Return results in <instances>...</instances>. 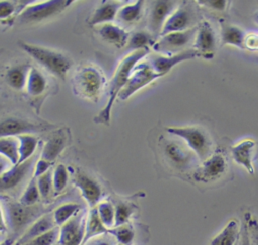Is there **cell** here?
Listing matches in <instances>:
<instances>
[{
    "label": "cell",
    "instance_id": "cell-1",
    "mask_svg": "<svg viewBox=\"0 0 258 245\" xmlns=\"http://www.w3.org/2000/svg\"><path fill=\"white\" fill-rule=\"evenodd\" d=\"M148 52H149V48H143V49L131 51V53H129L126 57H124L121 60L109 85L108 101L105 107L103 108V110L94 119L96 123L105 124V125L110 124L111 111L116 98L119 96L120 92L126 86L128 79L130 77V74L134 69V67L138 64L139 60H141L145 55H147Z\"/></svg>",
    "mask_w": 258,
    "mask_h": 245
},
{
    "label": "cell",
    "instance_id": "cell-2",
    "mask_svg": "<svg viewBox=\"0 0 258 245\" xmlns=\"http://www.w3.org/2000/svg\"><path fill=\"white\" fill-rule=\"evenodd\" d=\"M160 139V150L165 162L179 172H192L201 163L198 156L177 136Z\"/></svg>",
    "mask_w": 258,
    "mask_h": 245
},
{
    "label": "cell",
    "instance_id": "cell-3",
    "mask_svg": "<svg viewBox=\"0 0 258 245\" xmlns=\"http://www.w3.org/2000/svg\"><path fill=\"white\" fill-rule=\"evenodd\" d=\"M18 45L32 58L58 78L64 79L72 67L71 59L60 52L23 41H18Z\"/></svg>",
    "mask_w": 258,
    "mask_h": 245
},
{
    "label": "cell",
    "instance_id": "cell-4",
    "mask_svg": "<svg viewBox=\"0 0 258 245\" xmlns=\"http://www.w3.org/2000/svg\"><path fill=\"white\" fill-rule=\"evenodd\" d=\"M166 131L182 139L188 148L203 162L213 154V143L208 132L200 126H181L167 127Z\"/></svg>",
    "mask_w": 258,
    "mask_h": 245
},
{
    "label": "cell",
    "instance_id": "cell-5",
    "mask_svg": "<svg viewBox=\"0 0 258 245\" xmlns=\"http://www.w3.org/2000/svg\"><path fill=\"white\" fill-rule=\"evenodd\" d=\"M73 91L75 95L90 101H97L105 85L102 73L91 66L83 67L74 75Z\"/></svg>",
    "mask_w": 258,
    "mask_h": 245
},
{
    "label": "cell",
    "instance_id": "cell-6",
    "mask_svg": "<svg viewBox=\"0 0 258 245\" xmlns=\"http://www.w3.org/2000/svg\"><path fill=\"white\" fill-rule=\"evenodd\" d=\"M72 2L73 1L71 0H49L28 5L21 10L20 14L16 18V21L19 24L39 22L61 12L68 6H70Z\"/></svg>",
    "mask_w": 258,
    "mask_h": 245
},
{
    "label": "cell",
    "instance_id": "cell-7",
    "mask_svg": "<svg viewBox=\"0 0 258 245\" xmlns=\"http://www.w3.org/2000/svg\"><path fill=\"white\" fill-rule=\"evenodd\" d=\"M197 19L198 17L194 4H190L189 2H182V4H179L165 21L160 32V36L192 28L197 26L195 25Z\"/></svg>",
    "mask_w": 258,
    "mask_h": 245
},
{
    "label": "cell",
    "instance_id": "cell-8",
    "mask_svg": "<svg viewBox=\"0 0 258 245\" xmlns=\"http://www.w3.org/2000/svg\"><path fill=\"white\" fill-rule=\"evenodd\" d=\"M228 162L220 151H215L191 172V177L198 182H211L219 179L227 171Z\"/></svg>",
    "mask_w": 258,
    "mask_h": 245
},
{
    "label": "cell",
    "instance_id": "cell-9",
    "mask_svg": "<svg viewBox=\"0 0 258 245\" xmlns=\"http://www.w3.org/2000/svg\"><path fill=\"white\" fill-rule=\"evenodd\" d=\"M162 77L157 74L149 63L137 64L132 70L126 86L120 92L118 98L121 100H127L134 93L152 83L154 80Z\"/></svg>",
    "mask_w": 258,
    "mask_h": 245
},
{
    "label": "cell",
    "instance_id": "cell-10",
    "mask_svg": "<svg viewBox=\"0 0 258 245\" xmlns=\"http://www.w3.org/2000/svg\"><path fill=\"white\" fill-rule=\"evenodd\" d=\"M198 25L184 31L171 32L160 36V38L154 43L153 48L155 51L165 53L166 55L174 54L184 50L183 48L189 44L196 37Z\"/></svg>",
    "mask_w": 258,
    "mask_h": 245
},
{
    "label": "cell",
    "instance_id": "cell-11",
    "mask_svg": "<svg viewBox=\"0 0 258 245\" xmlns=\"http://www.w3.org/2000/svg\"><path fill=\"white\" fill-rule=\"evenodd\" d=\"M192 48L198 52L199 56L205 59L214 57L217 48V37L213 26L208 20L199 22Z\"/></svg>",
    "mask_w": 258,
    "mask_h": 245
},
{
    "label": "cell",
    "instance_id": "cell-12",
    "mask_svg": "<svg viewBox=\"0 0 258 245\" xmlns=\"http://www.w3.org/2000/svg\"><path fill=\"white\" fill-rule=\"evenodd\" d=\"M86 217L84 213H78L61 227H59L58 245H82L85 236Z\"/></svg>",
    "mask_w": 258,
    "mask_h": 245
},
{
    "label": "cell",
    "instance_id": "cell-13",
    "mask_svg": "<svg viewBox=\"0 0 258 245\" xmlns=\"http://www.w3.org/2000/svg\"><path fill=\"white\" fill-rule=\"evenodd\" d=\"M74 183L80 190L89 207L91 209L97 207L102 198V188L98 181L85 171L78 169L74 175Z\"/></svg>",
    "mask_w": 258,
    "mask_h": 245
},
{
    "label": "cell",
    "instance_id": "cell-14",
    "mask_svg": "<svg viewBox=\"0 0 258 245\" xmlns=\"http://www.w3.org/2000/svg\"><path fill=\"white\" fill-rule=\"evenodd\" d=\"M176 9V2L174 1H154L151 5L149 18H148V27L150 33L155 38L160 36L162 27L170 16V14Z\"/></svg>",
    "mask_w": 258,
    "mask_h": 245
},
{
    "label": "cell",
    "instance_id": "cell-15",
    "mask_svg": "<svg viewBox=\"0 0 258 245\" xmlns=\"http://www.w3.org/2000/svg\"><path fill=\"white\" fill-rule=\"evenodd\" d=\"M49 126L41 125L18 118H7L0 122V138L13 137L23 134L40 132L48 129Z\"/></svg>",
    "mask_w": 258,
    "mask_h": 245
},
{
    "label": "cell",
    "instance_id": "cell-16",
    "mask_svg": "<svg viewBox=\"0 0 258 245\" xmlns=\"http://www.w3.org/2000/svg\"><path fill=\"white\" fill-rule=\"evenodd\" d=\"M197 56H199L198 52L194 48H189L170 55H154L150 59L149 64L157 74L164 76L177 64Z\"/></svg>",
    "mask_w": 258,
    "mask_h": 245
},
{
    "label": "cell",
    "instance_id": "cell-17",
    "mask_svg": "<svg viewBox=\"0 0 258 245\" xmlns=\"http://www.w3.org/2000/svg\"><path fill=\"white\" fill-rule=\"evenodd\" d=\"M257 143L253 139H244L230 147L233 160L239 165L246 168L250 174L255 173L253 159Z\"/></svg>",
    "mask_w": 258,
    "mask_h": 245
},
{
    "label": "cell",
    "instance_id": "cell-18",
    "mask_svg": "<svg viewBox=\"0 0 258 245\" xmlns=\"http://www.w3.org/2000/svg\"><path fill=\"white\" fill-rule=\"evenodd\" d=\"M5 213L7 223L14 232L19 231L32 217L30 207L23 206L20 202L17 203L8 199L5 201Z\"/></svg>",
    "mask_w": 258,
    "mask_h": 245
},
{
    "label": "cell",
    "instance_id": "cell-19",
    "mask_svg": "<svg viewBox=\"0 0 258 245\" xmlns=\"http://www.w3.org/2000/svg\"><path fill=\"white\" fill-rule=\"evenodd\" d=\"M33 161L34 156L30 157L22 163L13 165L12 168L8 169L7 171H4L0 175V193L11 190L18 186L30 170Z\"/></svg>",
    "mask_w": 258,
    "mask_h": 245
},
{
    "label": "cell",
    "instance_id": "cell-20",
    "mask_svg": "<svg viewBox=\"0 0 258 245\" xmlns=\"http://www.w3.org/2000/svg\"><path fill=\"white\" fill-rule=\"evenodd\" d=\"M55 226L53 216L52 215H44L37 219L18 239L15 245H23L28 241L46 233L47 231L53 229Z\"/></svg>",
    "mask_w": 258,
    "mask_h": 245
},
{
    "label": "cell",
    "instance_id": "cell-21",
    "mask_svg": "<svg viewBox=\"0 0 258 245\" xmlns=\"http://www.w3.org/2000/svg\"><path fill=\"white\" fill-rule=\"evenodd\" d=\"M67 141L68 137L61 130L51 134L43 145L40 158L52 162L63 150Z\"/></svg>",
    "mask_w": 258,
    "mask_h": 245
},
{
    "label": "cell",
    "instance_id": "cell-22",
    "mask_svg": "<svg viewBox=\"0 0 258 245\" xmlns=\"http://www.w3.org/2000/svg\"><path fill=\"white\" fill-rule=\"evenodd\" d=\"M221 41L223 45H234L239 48H245L246 35L238 26L232 25L225 20H220Z\"/></svg>",
    "mask_w": 258,
    "mask_h": 245
},
{
    "label": "cell",
    "instance_id": "cell-23",
    "mask_svg": "<svg viewBox=\"0 0 258 245\" xmlns=\"http://www.w3.org/2000/svg\"><path fill=\"white\" fill-rule=\"evenodd\" d=\"M99 34L105 41L115 45L118 48L125 46L129 40L128 32L120 26L112 23L103 24L99 29Z\"/></svg>",
    "mask_w": 258,
    "mask_h": 245
},
{
    "label": "cell",
    "instance_id": "cell-24",
    "mask_svg": "<svg viewBox=\"0 0 258 245\" xmlns=\"http://www.w3.org/2000/svg\"><path fill=\"white\" fill-rule=\"evenodd\" d=\"M240 230L239 222L232 219L224 229L211 240L210 245H235L239 240Z\"/></svg>",
    "mask_w": 258,
    "mask_h": 245
},
{
    "label": "cell",
    "instance_id": "cell-25",
    "mask_svg": "<svg viewBox=\"0 0 258 245\" xmlns=\"http://www.w3.org/2000/svg\"><path fill=\"white\" fill-rule=\"evenodd\" d=\"M108 233V229L103 225L98 212L97 208H92L88 214L86 220V227H85V236L82 245H85L89 240L101 236L103 234Z\"/></svg>",
    "mask_w": 258,
    "mask_h": 245
},
{
    "label": "cell",
    "instance_id": "cell-26",
    "mask_svg": "<svg viewBox=\"0 0 258 245\" xmlns=\"http://www.w3.org/2000/svg\"><path fill=\"white\" fill-rule=\"evenodd\" d=\"M120 4L116 2H106L98 7L91 18L89 19L90 25H97V24H106L110 23L117 17V13L119 11Z\"/></svg>",
    "mask_w": 258,
    "mask_h": 245
},
{
    "label": "cell",
    "instance_id": "cell-27",
    "mask_svg": "<svg viewBox=\"0 0 258 245\" xmlns=\"http://www.w3.org/2000/svg\"><path fill=\"white\" fill-rule=\"evenodd\" d=\"M29 71L30 67L27 64L10 68L6 73V81L8 85L15 90L23 89L24 86H26Z\"/></svg>",
    "mask_w": 258,
    "mask_h": 245
},
{
    "label": "cell",
    "instance_id": "cell-28",
    "mask_svg": "<svg viewBox=\"0 0 258 245\" xmlns=\"http://www.w3.org/2000/svg\"><path fill=\"white\" fill-rule=\"evenodd\" d=\"M16 138L18 139V163H22L32 157L37 145V138L31 134L19 135Z\"/></svg>",
    "mask_w": 258,
    "mask_h": 245
},
{
    "label": "cell",
    "instance_id": "cell-29",
    "mask_svg": "<svg viewBox=\"0 0 258 245\" xmlns=\"http://www.w3.org/2000/svg\"><path fill=\"white\" fill-rule=\"evenodd\" d=\"M45 88H46L45 78L38 70L31 67L27 77V82H26L27 93L32 96H37L43 93Z\"/></svg>",
    "mask_w": 258,
    "mask_h": 245
},
{
    "label": "cell",
    "instance_id": "cell-30",
    "mask_svg": "<svg viewBox=\"0 0 258 245\" xmlns=\"http://www.w3.org/2000/svg\"><path fill=\"white\" fill-rule=\"evenodd\" d=\"M81 206L75 203H68L59 206L53 212V220L56 227H61L64 223H67L70 219L76 216L80 210Z\"/></svg>",
    "mask_w": 258,
    "mask_h": 245
},
{
    "label": "cell",
    "instance_id": "cell-31",
    "mask_svg": "<svg viewBox=\"0 0 258 245\" xmlns=\"http://www.w3.org/2000/svg\"><path fill=\"white\" fill-rule=\"evenodd\" d=\"M143 1L138 0L135 3L125 5L121 7L117 13V18L120 21L131 23L134 21H137L141 15L143 10Z\"/></svg>",
    "mask_w": 258,
    "mask_h": 245
},
{
    "label": "cell",
    "instance_id": "cell-32",
    "mask_svg": "<svg viewBox=\"0 0 258 245\" xmlns=\"http://www.w3.org/2000/svg\"><path fill=\"white\" fill-rule=\"evenodd\" d=\"M0 154L9 159L13 165H16L19 160L18 139L16 137L0 138Z\"/></svg>",
    "mask_w": 258,
    "mask_h": 245
},
{
    "label": "cell",
    "instance_id": "cell-33",
    "mask_svg": "<svg viewBox=\"0 0 258 245\" xmlns=\"http://www.w3.org/2000/svg\"><path fill=\"white\" fill-rule=\"evenodd\" d=\"M154 37L150 32L147 31H136L131 36H129L128 40V48L132 51L148 48V45H154Z\"/></svg>",
    "mask_w": 258,
    "mask_h": 245
},
{
    "label": "cell",
    "instance_id": "cell-34",
    "mask_svg": "<svg viewBox=\"0 0 258 245\" xmlns=\"http://www.w3.org/2000/svg\"><path fill=\"white\" fill-rule=\"evenodd\" d=\"M108 233L115 238L118 244L121 245H130L135 236L133 228L127 224L109 229Z\"/></svg>",
    "mask_w": 258,
    "mask_h": 245
},
{
    "label": "cell",
    "instance_id": "cell-35",
    "mask_svg": "<svg viewBox=\"0 0 258 245\" xmlns=\"http://www.w3.org/2000/svg\"><path fill=\"white\" fill-rule=\"evenodd\" d=\"M98 215L103 225L109 230L115 227V207L109 202H101L97 205Z\"/></svg>",
    "mask_w": 258,
    "mask_h": 245
},
{
    "label": "cell",
    "instance_id": "cell-36",
    "mask_svg": "<svg viewBox=\"0 0 258 245\" xmlns=\"http://www.w3.org/2000/svg\"><path fill=\"white\" fill-rule=\"evenodd\" d=\"M68 179L69 173L67 167L62 163L57 164L52 172V185L54 194L57 195L64 190L68 183Z\"/></svg>",
    "mask_w": 258,
    "mask_h": 245
},
{
    "label": "cell",
    "instance_id": "cell-37",
    "mask_svg": "<svg viewBox=\"0 0 258 245\" xmlns=\"http://www.w3.org/2000/svg\"><path fill=\"white\" fill-rule=\"evenodd\" d=\"M39 197H40V195H39V191H38V188H37L36 179L33 177L30 180V182L28 183V186L26 187L25 191L23 192L19 202L23 206L31 207L38 201Z\"/></svg>",
    "mask_w": 258,
    "mask_h": 245
},
{
    "label": "cell",
    "instance_id": "cell-38",
    "mask_svg": "<svg viewBox=\"0 0 258 245\" xmlns=\"http://www.w3.org/2000/svg\"><path fill=\"white\" fill-rule=\"evenodd\" d=\"M133 212L134 208L132 207V205L119 202L115 206V227L127 224Z\"/></svg>",
    "mask_w": 258,
    "mask_h": 245
},
{
    "label": "cell",
    "instance_id": "cell-39",
    "mask_svg": "<svg viewBox=\"0 0 258 245\" xmlns=\"http://www.w3.org/2000/svg\"><path fill=\"white\" fill-rule=\"evenodd\" d=\"M58 235L59 227H54L53 229L28 241L23 245H54L58 240Z\"/></svg>",
    "mask_w": 258,
    "mask_h": 245
},
{
    "label": "cell",
    "instance_id": "cell-40",
    "mask_svg": "<svg viewBox=\"0 0 258 245\" xmlns=\"http://www.w3.org/2000/svg\"><path fill=\"white\" fill-rule=\"evenodd\" d=\"M36 183H37V188H38L40 197L43 199H46L53 191L52 172L50 170H48L47 172L38 176L36 179Z\"/></svg>",
    "mask_w": 258,
    "mask_h": 245
},
{
    "label": "cell",
    "instance_id": "cell-41",
    "mask_svg": "<svg viewBox=\"0 0 258 245\" xmlns=\"http://www.w3.org/2000/svg\"><path fill=\"white\" fill-rule=\"evenodd\" d=\"M244 219L247 222L249 236L252 245H258V221L256 218H253L250 213H246Z\"/></svg>",
    "mask_w": 258,
    "mask_h": 245
},
{
    "label": "cell",
    "instance_id": "cell-42",
    "mask_svg": "<svg viewBox=\"0 0 258 245\" xmlns=\"http://www.w3.org/2000/svg\"><path fill=\"white\" fill-rule=\"evenodd\" d=\"M85 245H117V241L112 235L106 233L89 240Z\"/></svg>",
    "mask_w": 258,
    "mask_h": 245
},
{
    "label": "cell",
    "instance_id": "cell-43",
    "mask_svg": "<svg viewBox=\"0 0 258 245\" xmlns=\"http://www.w3.org/2000/svg\"><path fill=\"white\" fill-rule=\"evenodd\" d=\"M198 3H200L201 5L207 7V8H211L215 11H220L223 12L227 9L228 7V1L226 0H215V1H210V0H202V1H198Z\"/></svg>",
    "mask_w": 258,
    "mask_h": 245
},
{
    "label": "cell",
    "instance_id": "cell-44",
    "mask_svg": "<svg viewBox=\"0 0 258 245\" xmlns=\"http://www.w3.org/2000/svg\"><path fill=\"white\" fill-rule=\"evenodd\" d=\"M15 11V4L10 1H0V19H6Z\"/></svg>",
    "mask_w": 258,
    "mask_h": 245
},
{
    "label": "cell",
    "instance_id": "cell-45",
    "mask_svg": "<svg viewBox=\"0 0 258 245\" xmlns=\"http://www.w3.org/2000/svg\"><path fill=\"white\" fill-rule=\"evenodd\" d=\"M51 162L47 161V160H44L42 158L38 159V161L36 162L35 164V169H34V173H33V177L34 178H37L38 176L42 175L43 173L47 172L48 171V168L50 166Z\"/></svg>",
    "mask_w": 258,
    "mask_h": 245
},
{
    "label": "cell",
    "instance_id": "cell-46",
    "mask_svg": "<svg viewBox=\"0 0 258 245\" xmlns=\"http://www.w3.org/2000/svg\"><path fill=\"white\" fill-rule=\"evenodd\" d=\"M239 245H252L250 236H249V231H248V226L247 222L244 219V222L242 224V228L240 230V237H239Z\"/></svg>",
    "mask_w": 258,
    "mask_h": 245
},
{
    "label": "cell",
    "instance_id": "cell-47",
    "mask_svg": "<svg viewBox=\"0 0 258 245\" xmlns=\"http://www.w3.org/2000/svg\"><path fill=\"white\" fill-rule=\"evenodd\" d=\"M245 47L251 50H258V33H252L246 36Z\"/></svg>",
    "mask_w": 258,
    "mask_h": 245
},
{
    "label": "cell",
    "instance_id": "cell-48",
    "mask_svg": "<svg viewBox=\"0 0 258 245\" xmlns=\"http://www.w3.org/2000/svg\"><path fill=\"white\" fill-rule=\"evenodd\" d=\"M6 230V225L4 222V216H3V211L0 205V232H4Z\"/></svg>",
    "mask_w": 258,
    "mask_h": 245
},
{
    "label": "cell",
    "instance_id": "cell-49",
    "mask_svg": "<svg viewBox=\"0 0 258 245\" xmlns=\"http://www.w3.org/2000/svg\"><path fill=\"white\" fill-rule=\"evenodd\" d=\"M13 243H14V240L9 238V239H6L5 241H3L2 243H0V245H13Z\"/></svg>",
    "mask_w": 258,
    "mask_h": 245
},
{
    "label": "cell",
    "instance_id": "cell-50",
    "mask_svg": "<svg viewBox=\"0 0 258 245\" xmlns=\"http://www.w3.org/2000/svg\"><path fill=\"white\" fill-rule=\"evenodd\" d=\"M4 163L2 161H0V175L3 173V169H4Z\"/></svg>",
    "mask_w": 258,
    "mask_h": 245
},
{
    "label": "cell",
    "instance_id": "cell-51",
    "mask_svg": "<svg viewBox=\"0 0 258 245\" xmlns=\"http://www.w3.org/2000/svg\"><path fill=\"white\" fill-rule=\"evenodd\" d=\"M235 245H239V240H238V242H237Z\"/></svg>",
    "mask_w": 258,
    "mask_h": 245
},
{
    "label": "cell",
    "instance_id": "cell-52",
    "mask_svg": "<svg viewBox=\"0 0 258 245\" xmlns=\"http://www.w3.org/2000/svg\"><path fill=\"white\" fill-rule=\"evenodd\" d=\"M54 245H58V244H57V243H55V244H54Z\"/></svg>",
    "mask_w": 258,
    "mask_h": 245
},
{
    "label": "cell",
    "instance_id": "cell-53",
    "mask_svg": "<svg viewBox=\"0 0 258 245\" xmlns=\"http://www.w3.org/2000/svg\"><path fill=\"white\" fill-rule=\"evenodd\" d=\"M117 245H121V244H118V243H117Z\"/></svg>",
    "mask_w": 258,
    "mask_h": 245
},
{
    "label": "cell",
    "instance_id": "cell-54",
    "mask_svg": "<svg viewBox=\"0 0 258 245\" xmlns=\"http://www.w3.org/2000/svg\"><path fill=\"white\" fill-rule=\"evenodd\" d=\"M257 19H258V18H257ZM257 22H258V20H257Z\"/></svg>",
    "mask_w": 258,
    "mask_h": 245
}]
</instances>
